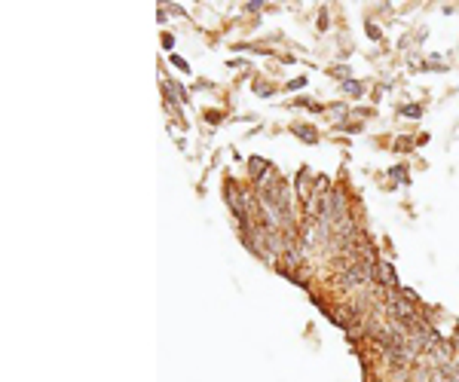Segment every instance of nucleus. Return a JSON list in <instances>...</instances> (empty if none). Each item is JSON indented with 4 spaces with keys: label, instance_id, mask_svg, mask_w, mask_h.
Masks as SVG:
<instances>
[{
    "label": "nucleus",
    "instance_id": "1",
    "mask_svg": "<svg viewBox=\"0 0 459 382\" xmlns=\"http://www.w3.org/2000/svg\"><path fill=\"white\" fill-rule=\"evenodd\" d=\"M374 270H376V275L383 278V285H386V287H395V285H398V278H395V270H392V266L386 263V260H376V266H374Z\"/></svg>",
    "mask_w": 459,
    "mask_h": 382
},
{
    "label": "nucleus",
    "instance_id": "2",
    "mask_svg": "<svg viewBox=\"0 0 459 382\" xmlns=\"http://www.w3.org/2000/svg\"><path fill=\"white\" fill-rule=\"evenodd\" d=\"M267 171H270V162H267V159H260V156H254V159H251V174L258 178V184H260L263 178H267Z\"/></svg>",
    "mask_w": 459,
    "mask_h": 382
},
{
    "label": "nucleus",
    "instance_id": "3",
    "mask_svg": "<svg viewBox=\"0 0 459 382\" xmlns=\"http://www.w3.org/2000/svg\"><path fill=\"white\" fill-rule=\"evenodd\" d=\"M343 92H346V95H355V98H359V95H364V86H362L359 80H346V83H343Z\"/></svg>",
    "mask_w": 459,
    "mask_h": 382
},
{
    "label": "nucleus",
    "instance_id": "4",
    "mask_svg": "<svg viewBox=\"0 0 459 382\" xmlns=\"http://www.w3.org/2000/svg\"><path fill=\"white\" fill-rule=\"evenodd\" d=\"M401 113H407L411 120H420V117H423V110L416 107V105H404V107H401Z\"/></svg>",
    "mask_w": 459,
    "mask_h": 382
},
{
    "label": "nucleus",
    "instance_id": "5",
    "mask_svg": "<svg viewBox=\"0 0 459 382\" xmlns=\"http://www.w3.org/2000/svg\"><path fill=\"white\" fill-rule=\"evenodd\" d=\"M294 132H297V135H300L303 141H310V144L315 141V132H312V129H303V126H297V129H294Z\"/></svg>",
    "mask_w": 459,
    "mask_h": 382
},
{
    "label": "nucleus",
    "instance_id": "6",
    "mask_svg": "<svg viewBox=\"0 0 459 382\" xmlns=\"http://www.w3.org/2000/svg\"><path fill=\"white\" fill-rule=\"evenodd\" d=\"M172 65H175L178 70H184V74H187V70H190V65H187V61H184L181 55H172Z\"/></svg>",
    "mask_w": 459,
    "mask_h": 382
},
{
    "label": "nucleus",
    "instance_id": "7",
    "mask_svg": "<svg viewBox=\"0 0 459 382\" xmlns=\"http://www.w3.org/2000/svg\"><path fill=\"white\" fill-rule=\"evenodd\" d=\"M331 117H334V120H343V117H346V107H343V105H334V107H331Z\"/></svg>",
    "mask_w": 459,
    "mask_h": 382
},
{
    "label": "nucleus",
    "instance_id": "8",
    "mask_svg": "<svg viewBox=\"0 0 459 382\" xmlns=\"http://www.w3.org/2000/svg\"><path fill=\"white\" fill-rule=\"evenodd\" d=\"M392 178H404V181H407V169H404V165H395V169H392Z\"/></svg>",
    "mask_w": 459,
    "mask_h": 382
},
{
    "label": "nucleus",
    "instance_id": "9",
    "mask_svg": "<svg viewBox=\"0 0 459 382\" xmlns=\"http://www.w3.org/2000/svg\"><path fill=\"white\" fill-rule=\"evenodd\" d=\"M319 28H322V31L328 28V9H322V13H319Z\"/></svg>",
    "mask_w": 459,
    "mask_h": 382
},
{
    "label": "nucleus",
    "instance_id": "10",
    "mask_svg": "<svg viewBox=\"0 0 459 382\" xmlns=\"http://www.w3.org/2000/svg\"><path fill=\"white\" fill-rule=\"evenodd\" d=\"M303 86H306V80H303V77H300V80H291V83H288V89H303Z\"/></svg>",
    "mask_w": 459,
    "mask_h": 382
},
{
    "label": "nucleus",
    "instance_id": "11",
    "mask_svg": "<svg viewBox=\"0 0 459 382\" xmlns=\"http://www.w3.org/2000/svg\"><path fill=\"white\" fill-rule=\"evenodd\" d=\"M162 46H166V49H172V46H175V37H172V34H166V37H162Z\"/></svg>",
    "mask_w": 459,
    "mask_h": 382
},
{
    "label": "nucleus",
    "instance_id": "12",
    "mask_svg": "<svg viewBox=\"0 0 459 382\" xmlns=\"http://www.w3.org/2000/svg\"><path fill=\"white\" fill-rule=\"evenodd\" d=\"M254 92H260V95H273V89H270V86H254Z\"/></svg>",
    "mask_w": 459,
    "mask_h": 382
}]
</instances>
